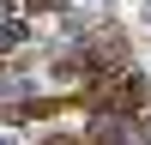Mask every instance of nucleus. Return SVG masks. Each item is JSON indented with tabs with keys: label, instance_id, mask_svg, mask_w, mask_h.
Instances as JSON below:
<instances>
[{
	"label": "nucleus",
	"instance_id": "f257e3e1",
	"mask_svg": "<svg viewBox=\"0 0 151 145\" xmlns=\"http://www.w3.org/2000/svg\"><path fill=\"white\" fill-rule=\"evenodd\" d=\"M30 12H67V0H30Z\"/></svg>",
	"mask_w": 151,
	"mask_h": 145
},
{
	"label": "nucleus",
	"instance_id": "f03ea898",
	"mask_svg": "<svg viewBox=\"0 0 151 145\" xmlns=\"http://www.w3.org/2000/svg\"><path fill=\"white\" fill-rule=\"evenodd\" d=\"M139 145H151V121H145V127H139Z\"/></svg>",
	"mask_w": 151,
	"mask_h": 145
}]
</instances>
